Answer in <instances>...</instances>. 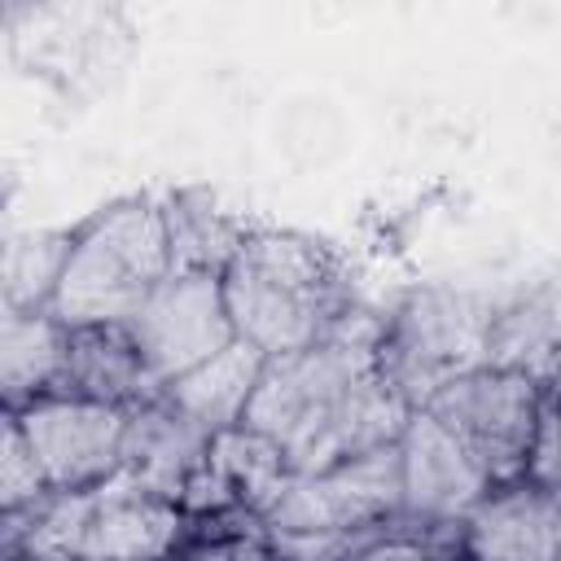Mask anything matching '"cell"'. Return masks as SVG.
I'll use <instances>...</instances> for the list:
<instances>
[{
	"mask_svg": "<svg viewBox=\"0 0 561 561\" xmlns=\"http://www.w3.org/2000/svg\"><path fill=\"white\" fill-rule=\"evenodd\" d=\"M210 469L232 486L237 504H245V508H254L263 517L280 504L285 486L294 482V469H289L285 451L267 434H259L250 425H232V430L215 434Z\"/></svg>",
	"mask_w": 561,
	"mask_h": 561,
	"instance_id": "16",
	"label": "cell"
},
{
	"mask_svg": "<svg viewBox=\"0 0 561 561\" xmlns=\"http://www.w3.org/2000/svg\"><path fill=\"white\" fill-rule=\"evenodd\" d=\"M9 416L18 421L48 491H92L123 473V408L79 394H44Z\"/></svg>",
	"mask_w": 561,
	"mask_h": 561,
	"instance_id": "6",
	"label": "cell"
},
{
	"mask_svg": "<svg viewBox=\"0 0 561 561\" xmlns=\"http://www.w3.org/2000/svg\"><path fill=\"white\" fill-rule=\"evenodd\" d=\"M263 368H267V355L237 337L215 359H206L193 373H184L180 381H171L167 399L180 412H188L193 421H202L210 434H224V430L245 421V408H250V399L259 390Z\"/></svg>",
	"mask_w": 561,
	"mask_h": 561,
	"instance_id": "14",
	"label": "cell"
},
{
	"mask_svg": "<svg viewBox=\"0 0 561 561\" xmlns=\"http://www.w3.org/2000/svg\"><path fill=\"white\" fill-rule=\"evenodd\" d=\"M70 254V237L26 232L4 245V311H48L61 267Z\"/></svg>",
	"mask_w": 561,
	"mask_h": 561,
	"instance_id": "17",
	"label": "cell"
},
{
	"mask_svg": "<svg viewBox=\"0 0 561 561\" xmlns=\"http://www.w3.org/2000/svg\"><path fill=\"white\" fill-rule=\"evenodd\" d=\"M219 280L237 337L267 359L320 346L351 311L337 254L302 232L254 228Z\"/></svg>",
	"mask_w": 561,
	"mask_h": 561,
	"instance_id": "1",
	"label": "cell"
},
{
	"mask_svg": "<svg viewBox=\"0 0 561 561\" xmlns=\"http://www.w3.org/2000/svg\"><path fill=\"white\" fill-rule=\"evenodd\" d=\"M215 434L193 421L188 412H180L167 394L153 403H140L127 412V434H123V473L131 482H140L145 491L180 504L184 486L193 482V473L206 465ZM184 513V508H180Z\"/></svg>",
	"mask_w": 561,
	"mask_h": 561,
	"instance_id": "10",
	"label": "cell"
},
{
	"mask_svg": "<svg viewBox=\"0 0 561 561\" xmlns=\"http://www.w3.org/2000/svg\"><path fill=\"white\" fill-rule=\"evenodd\" d=\"M171 276L162 202L127 197L70 232V254L48 311L66 329L127 324Z\"/></svg>",
	"mask_w": 561,
	"mask_h": 561,
	"instance_id": "2",
	"label": "cell"
},
{
	"mask_svg": "<svg viewBox=\"0 0 561 561\" xmlns=\"http://www.w3.org/2000/svg\"><path fill=\"white\" fill-rule=\"evenodd\" d=\"M184 561H276L267 535H237V539H193Z\"/></svg>",
	"mask_w": 561,
	"mask_h": 561,
	"instance_id": "19",
	"label": "cell"
},
{
	"mask_svg": "<svg viewBox=\"0 0 561 561\" xmlns=\"http://www.w3.org/2000/svg\"><path fill=\"white\" fill-rule=\"evenodd\" d=\"M48 495V482L18 430V421L4 412V425H0V513H13V508H26L35 500Z\"/></svg>",
	"mask_w": 561,
	"mask_h": 561,
	"instance_id": "18",
	"label": "cell"
},
{
	"mask_svg": "<svg viewBox=\"0 0 561 561\" xmlns=\"http://www.w3.org/2000/svg\"><path fill=\"white\" fill-rule=\"evenodd\" d=\"M127 333L162 390L237 342L224 280L210 272H171L127 320Z\"/></svg>",
	"mask_w": 561,
	"mask_h": 561,
	"instance_id": "5",
	"label": "cell"
},
{
	"mask_svg": "<svg viewBox=\"0 0 561 561\" xmlns=\"http://www.w3.org/2000/svg\"><path fill=\"white\" fill-rule=\"evenodd\" d=\"M399 473L408 522H465L495 491L469 447L425 408L399 434Z\"/></svg>",
	"mask_w": 561,
	"mask_h": 561,
	"instance_id": "9",
	"label": "cell"
},
{
	"mask_svg": "<svg viewBox=\"0 0 561 561\" xmlns=\"http://www.w3.org/2000/svg\"><path fill=\"white\" fill-rule=\"evenodd\" d=\"M548 495H552V500H557V504H561V491H548Z\"/></svg>",
	"mask_w": 561,
	"mask_h": 561,
	"instance_id": "20",
	"label": "cell"
},
{
	"mask_svg": "<svg viewBox=\"0 0 561 561\" xmlns=\"http://www.w3.org/2000/svg\"><path fill=\"white\" fill-rule=\"evenodd\" d=\"M469 561H561V504L530 486H495L469 517Z\"/></svg>",
	"mask_w": 561,
	"mask_h": 561,
	"instance_id": "11",
	"label": "cell"
},
{
	"mask_svg": "<svg viewBox=\"0 0 561 561\" xmlns=\"http://www.w3.org/2000/svg\"><path fill=\"white\" fill-rule=\"evenodd\" d=\"M57 394H79V399L131 412L140 403L162 399L167 390L149 373L127 324H96V329H70Z\"/></svg>",
	"mask_w": 561,
	"mask_h": 561,
	"instance_id": "12",
	"label": "cell"
},
{
	"mask_svg": "<svg viewBox=\"0 0 561 561\" xmlns=\"http://www.w3.org/2000/svg\"><path fill=\"white\" fill-rule=\"evenodd\" d=\"M495 316L482 298L456 289L412 294L381 333L377 368L403 390L412 408H425L451 377L491 364Z\"/></svg>",
	"mask_w": 561,
	"mask_h": 561,
	"instance_id": "3",
	"label": "cell"
},
{
	"mask_svg": "<svg viewBox=\"0 0 561 561\" xmlns=\"http://www.w3.org/2000/svg\"><path fill=\"white\" fill-rule=\"evenodd\" d=\"M162 219H167L171 272L224 276V267L237 259V250L254 232L237 210L219 206L210 193H171L162 202Z\"/></svg>",
	"mask_w": 561,
	"mask_h": 561,
	"instance_id": "15",
	"label": "cell"
},
{
	"mask_svg": "<svg viewBox=\"0 0 561 561\" xmlns=\"http://www.w3.org/2000/svg\"><path fill=\"white\" fill-rule=\"evenodd\" d=\"M425 412L469 447L491 486L526 482L539 425V381L526 364H482L465 377H451L425 403Z\"/></svg>",
	"mask_w": 561,
	"mask_h": 561,
	"instance_id": "4",
	"label": "cell"
},
{
	"mask_svg": "<svg viewBox=\"0 0 561 561\" xmlns=\"http://www.w3.org/2000/svg\"><path fill=\"white\" fill-rule=\"evenodd\" d=\"M188 535L180 504L145 491L127 473L79 491L75 561H167Z\"/></svg>",
	"mask_w": 561,
	"mask_h": 561,
	"instance_id": "8",
	"label": "cell"
},
{
	"mask_svg": "<svg viewBox=\"0 0 561 561\" xmlns=\"http://www.w3.org/2000/svg\"><path fill=\"white\" fill-rule=\"evenodd\" d=\"M70 329L53 311H4L0 329V394L4 412H22L26 403L57 394L66 368Z\"/></svg>",
	"mask_w": 561,
	"mask_h": 561,
	"instance_id": "13",
	"label": "cell"
},
{
	"mask_svg": "<svg viewBox=\"0 0 561 561\" xmlns=\"http://www.w3.org/2000/svg\"><path fill=\"white\" fill-rule=\"evenodd\" d=\"M403 513L399 443L342 460L320 473H294L267 530H373Z\"/></svg>",
	"mask_w": 561,
	"mask_h": 561,
	"instance_id": "7",
	"label": "cell"
}]
</instances>
